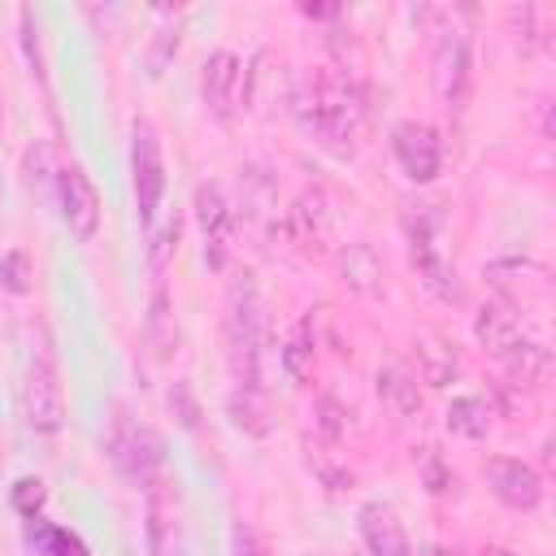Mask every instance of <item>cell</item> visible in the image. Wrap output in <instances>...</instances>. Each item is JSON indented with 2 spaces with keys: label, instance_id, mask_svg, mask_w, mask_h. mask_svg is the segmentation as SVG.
I'll list each match as a JSON object with an SVG mask.
<instances>
[{
  "label": "cell",
  "instance_id": "cell-1",
  "mask_svg": "<svg viewBox=\"0 0 556 556\" xmlns=\"http://www.w3.org/2000/svg\"><path fill=\"white\" fill-rule=\"evenodd\" d=\"M291 109L300 117V126L334 148V152H352L356 135H361V122H365V104H361V91L352 78L343 74H300L295 78V96H291Z\"/></svg>",
  "mask_w": 556,
  "mask_h": 556
},
{
  "label": "cell",
  "instance_id": "cell-2",
  "mask_svg": "<svg viewBox=\"0 0 556 556\" xmlns=\"http://www.w3.org/2000/svg\"><path fill=\"white\" fill-rule=\"evenodd\" d=\"M226 361L239 387H256L265 391V374H269V330H265V304L256 282L243 274L230 287L226 300Z\"/></svg>",
  "mask_w": 556,
  "mask_h": 556
},
{
  "label": "cell",
  "instance_id": "cell-3",
  "mask_svg": "<svg viewBox=\"0 0 556 556\" xmlns=\"http://www.w3.org/2000/svg\"><path fill=\"white\" fill-rule=\"evenodd\" d=\"M404 235H408V256L421 274V282L430 291H439L443 300H460V287H456V269L447 265L443 256V204H404Z\"/></svg>",
  "mask_w": 556,
  "mask_h": 556
},
{
  "label": "cell",
  "instance_id": "cell-4",
  "mask_svg": "<svg viewBox=\"0 0 556 556\" xmlns=\"http://www.w3.org/2000/svg\"><path fill=\"white\" fill-rule=\"evenodd\" d=\"M104 447H109L113 469H117L126 482L148 486V482L161 478V439H156L143 421L117 413L113 426H109V443H104Z\"/></svg>",
  "mask_w": 556,
  "mask_h": 556
},
{
  "label": "cell",
  "instance_id": "cell-5",
  "mask_svg": "<svg viewBox=\"0 0 556 556\" xmlns=\"http://www.w3.org/2000/svg\"><path fill=\"white\" fill-rule=\"evenodd\" d=\"M430 78H434V96L443 100V109L460 113L465 100H469V83H473V48H469V35L460 26H447L434 43V56H430Z\"/></svg>",
  "mask_w": 556,
  "mask_h": 556
},
{
  "label": "cell",
  "instance_id": "cell-6",
  "mask_svg": "<svg viewBox=\"0 0 556 556\" xmlns=\"http://www.w3.org/2000/svg\"><path fill=\"white\" fill-rule=\"evenodd\" d=\"M130 182H135V213H139L143 226H152L156 208H161V195H165V156H161V139H156L152 122H135Z\"/></svg>",
  "mask_w": 556,
  "mask_h": 556
},
{
  "label": "cell",
  "instance_id": "cell-7",
  "mask_svg": "<svg viewBox=\"0 0 556 556\" xmlns=\"http://www.w3.org/2000/svg\"><path fill=\"white\" fill-rule=\"evenodd\" d=\"M22 417L35 434H56L65 421V395L56 382V365L48 352H35L26 365V382H22Z\"/></svg>",
  "mask_w": 556,
  "mask_h": 556
},
{
  "label": "cell",
  "instance_id": "cell-8",
  "mask_svg": "<svg viewBox=\"0 0 556 556\" xmlns=\"http://www.w3.org/2000/svg\"><path fill=\"white\" fill-rule=\"evenodd\" d=\"M56 213L65 222V230L78 239V243H91L96 239V226H100V195L91 187V178L78 169V165H65L56 169Z\"/></svg>",
  "mask_w": 556,
  "mask_h": 556
},
{
  "label": "cell",
  "instance_id": "cell-9",
  "mask_svg": "<svg viewBox=\"0 0 556 556\" xmlns=\"http://www.w3.org/2000/svg\"><path fill=\"white\" fill-rule=\"evenodd\" d=\"M391 152L408 182H434L443 169V139L426 122H400L391 130Z\"/></svg>",
  "mask_w": 556,
  "mask_h": 556
},
{
  "label": "cell",
  "instance_id": "cell-10",
  "mask_svg": "<svg viewBox=\"0 0 556 556\" xmlns=\"http://www.w3.org/2000/svg\"><path fill=\"white\" fill-rule=\"evenodd\" d=\"M482 473H486V486H491V495H495L500 504L521 508V513L539 508V500H543V478H539V469H534L530 460L491 456V460L482 465Z\"/></svg>",
  "mask_w": 556,
  "mask_h": 556
},
{
  "label": "cell",
  "instance_id": "cell-11",
  "mask_svg": "<svg viewBox=\"0 0 556 556\" xmlns=\"http://www.w3.org/2000/svg\"><path fill=\"white\" fill-rule=\"evenodd\" d=\"M473 334H478V343L486 348V352H495L500 361L508 356V352H517L530 334H526V317H521V308L517 304H508V300H491V304H482L478 308V321H473Z\"/></svg>",
  "mask_w": 556,
  "mask_h": 556
},
{
  "label": "cell",
  "instance_id": "cell-12",
  "mask_svg": "<svg viewBox=\"0 0 556 556\" xmlns=\"http://www.w3.org/2000/svg\"><path fill=\"white\" fill-rule=\"evenodd\" d=\"M239 87H243V61L235 52H213L204 61V74H200V91H204V104L213 117L230 122L235 104H239Z\"/></svg>",
  "mask_w": 556,
  "mask_h": 556
},
{
  "label": "cell",
  "instance_id": "cell-13",
  "mask_svg": "<svg viewBox=\"0 0 556 556\" xmlns=\"http://www.w3.org/2000/svg\"><path fill=\"white\" fill-rule=\"evenodd\" d=\"M195 222L204 235V261L213 269H222L226 265V239H230V204H226V191L217 182L195 187Z\"/></svg>",
  "mask_w": 556,
  "mask_h": 556
},
{
  "label": "cell",
  "instance_id": "cell-14",
  "mask_svg": "<svg viewBox=\"0 0 556 556\" xmlns=\"http://www.w3.org/2000/svg\"><path fill=\"white\" fill-rule=\"evenodd\" d=\"M148 556H178V508L165 482H148Z\"/></svg>",
  "mask_w": 556,
  "mask_h": 556
},
{
  "label": "cell",
  "instance_id": "cell-15",
  "mask_svg": "<svg viewBox=\"0 0 556 556\" xmlns=\"http://www.w3.org/2000/svg\"><path fill=\"white\" fill-rule=\"evenodd\" d=\"M361 539L369 547V556H413L404 526L395 521V513L387 504H365L361 508Z\"/></svg>",
  "mask_w": 556,
  "mask_h": 556
},
{
  "label": "cell",
  "instance_id": "cell-16",
  "mask_svg": "<svg viewBox=\"0 0 556 556\" xmlns=\"http://www.w3.org/2000/svg\"><path fill=\"white\" fill-rule=\"evenodd\" d=\"M417 374L426 387H447L456 374H460V352L456 343L439 339V334H426L417 339Z\"/></svg>",
  "mask_w": 556,
  "mask_h": 556
},
{
  "label": "cell",
  "instance_id": "cell-17",
  "mask_svg": "<svg viewBox=\"0 0 556 556\" xmlns=\"http://www.w3.org/2000/svg\"><path fill=\"white\" fill-rule=\"evenodd\" d=\"M226 413H230V421L243 430V434H269L274 430V413H269V400H265V391H256V387H235L230 391V400H226Z\"/></svg>",
  "mask_w": 556,
  "mask_h": 556
},
{
  "label": "cell",
  "instance_id": "cell-18",
  "mask_svg": "<svg viewBox=\"0 0 556 556\" xmlns=\"http://www.w3.org/2000/svg\"><path fill=\"white\" fill-rule=\"evenodd\" d=\"M378 395H382L400 417H413V413L421 408L417 374H408L404 365H382V369H378Z\"/></svg>",
  "mask_w": 556,
  "mask_h": 556
},
{
  "label": "cell",
  "instance_id": "cell-19",
  "mask_svg": "<svg viewBox=\"0 0 556 556\" xmlns=\"http://www.w3.org/2000/svg\"><path fill=\"white\" fill-rule=\"evenodd\" d=\"M26 547H30V556H87V547L74 530L39 521V517L26 526Z\"/></svg>",
  "mask_w": 556,
  "mask_h": 556
},
{
  "label": "cell",
  "instance_id": "cell-20",
  "mask_svg": "<svg viewBox=\"0 0 556 556\" xmlns=\"http://www.w3.org/2000/svg\"><path fill=\"white\" fill-rule=\"evenodd\" d=\"M343 282H348L352 291H361V295H378V291H382V261L374 256V248L352 243V248L343 252Z\"/></svg>",
  "mask_w": 556,
  "mask_h": 556
},
{
  "label": "cell",
  "instance_id": "cell-21",
  "mask_svg": "<svg viewBox=\"0 0 556 556\" xmlns=\"http://www.w3.org/2000/svg\"><path fill=\"white\" fill-rule=\"evenodd\" d=\"M278 365H282V374H287L295 387L308 382V374H313V330H308V321H295V326H291L287 343L278 348Z\"/></svg>",
  "mask_w": 556,
  "mask_h": 556
},
{
  "label": "cell",
  "instance_id": "cell-22",
  "mask_svg": "<svg viewBox=\"0 0 556 556\" xmlns=\"http://www.w3.org/2000/svg\"><path fill=\"white\" fill-rule=\"evenodd\" d=\"M447 430H456L465 439H482L491 430V404L482 395H456L447 404Z\"/></svg>",
  "mask_w": 556,
  "mask_h": 556
},
{
  "label": "cell",
  "instance_id": "cell-23",
  "mask_svg": "<svg viewBox=\"0 0 556 556\" xmlns=\"http://www.w3.org/2000/svg\"><path fill=\"white\" fill-rule=\"evenodd\" d=\"M504 361H508V369H513L517 382H534V378H543L547 365H552V356H547V348H543L539 339H526V343H521L517 352H508Z\"/></svg>",
  "mask_w": 556,
  "mask_h": 556
},
{
  "label": "cell",
  "instance_id": "cell-24",
  "mask_svg": "<svg viewBox=\"0 0 556 556\" xmlns=\"http://www.w3.org/2000/svg\"><path fill=\"white\" fill-rule=\"evenodd\" d=\"M295 226H300V235H326V226H330V217H326V200H321V191H308L304 200H300V208H295Z\"/></svg>",
  "mask_w": 556,
  "mask_h": 556
},
{
  "label": "cell",
  "instance_id": "cell-25",
  "mask_svg": "<svg viewBox=\"0 0 556 556\" xmlns=\"http://www.w3.org/2000/svg\"><path fill=\"white\" fill-rule=\"evenodd\" d=\"M43 500H48V491H43V482H39V478H22V482L13 486V495H9V504H13L26 521H35V517H39Z\"/></svg>",
  "mask_w": 556,
  "mask_h": 556
},
{
  "label": "cell",
  "instance_id": "cell-26",
  "mask_svg": "<svg viewBox=\"0 0 556 556\" xmlns=\"http://www.w3.org/2000/svg\"><path fill=\"white\" fill-rule=\"evenodd\" d=\"M178 230H182V222H178V217H169V222L161 226V235L152 239V256H148V261H152V278H156V282H161V274H165L169 252L178 248Z\"/></svg>",
  "mask_w": 556,
  "mask_h": 556
},
{
  "label": "cell",
  "instance_id": "cell-27",
  "mask_svg": "<svg viewBox=\"0 0 556 556\" xmlns=\"http://www.w3.org/2000/svg\"><path fill=\"white\" fill-rule=\"evenodd\" d=\"M0 282H4L13 295H22V291L30 287V265H26V252H4V256H0Z\"/></svg>",
  "mask_w": 556,
  "mask_h": 556
},
{
  "label": "cell",
  "instance_id": "cell-28",
  "mask_svg": "<svg viewBox=\"0 0 556 556\" xmlns=\"http://www.w3.org/2000/svg\"><path fill=\"white\" fill-rule=\"evenodd\" d=\"M230 556H265V543H261V534L239 517L235 526H230Z\"/></svg>",
  "mask_w": 556,
  "mask_h": 556
},
{
  "label": "cell",
  "instance_id": "cell-29",
  "mask_svg": "<svg viewBox=\"0 0 556 556\" xmlns=\"http://www.w3.org/2000/svg\"><path fill=\"white\" fill-rule=\"evenodd\" d=\"M169 408H178L182 417V426H195V404H191V387L187 382H174V391H169Z\"/></svg>",
  "mask_w": 556,
  "mask_h": 556
},
{
  "label": "cell",
  "instance_id": "cell-30",
  "mask_svg": "<svg viewBox=\"0 0 556 556\" xmlns=\"http://www.w3.org/2000/svg\"><path fill=\"white\" fill-rule=\"evenodd\" d=\"M304 13H308V17H334L339 9H321V4H304Z\"/></svg>",
  "mask_w": 556,
  "mask_h": 556
},
{
  "label": "cell",
  "instance_id": "cell-31",
  "mask_svg": "<svg viewBox=\"0 0 556 556\" xmlns=\"http://www.w3.org/2000/svg\"><path fill=\"white\" fill-rule=\"evenodd\" d=\"M430 556H447V552H439V547H430Z\"/></svg>",
  "mask_w": 556,
  "mask_h": 556
},
{
  "label": "cell",
  "instance_id": "cell-32",
  "mask_svg": "<svg viewBox=\"0 0 556 556\" xmlns=\"http://www.w3.org/2000/svg\"><path fill=\"white\" fill-rule=\"evenodd\" d=\"M308 556H321V552H308Z\"/></svg>",
  "mask_w": 556,
  "mask_h": 556
}]
</instances>
